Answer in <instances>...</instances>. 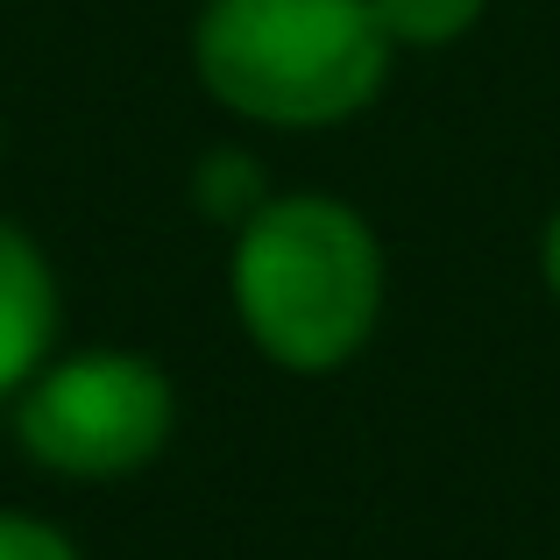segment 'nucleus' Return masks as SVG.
Segmentation results:
<instances>
[{"instance_id":"6","label":"nucleus","mask_w":560,"mask_h":560,"mask_svg":"<svg viewBox=\"0 0 560 560\" xmlns=\"http://www.w3.org/2000/svg\"><path fill=\"white\" fill-rule=\"evenodd\" d=\"M370 8L405 57V50H454L462 36H476L490 0H370Z\"/></svg>"},{"instance_id":"1","label":"nucleus","mask_w":560,"mask_h":560,"mask_svg":"<svg viewBox=\"0 0 560 560\" xmlns=\"http://www.w3.org/2000/svg\"><path fill=\"white\" fill-rule=\"evenodd\" d=\"M228 305L270 370H348L390 305V256L376 220L334 191H277L228 234Z\"/></svg>"},{"instance_id":"5","label":"nucleus","mask_w":560,"mask_h":560,"mask_svg":"<svg viewBox=\"0 0 560 560\" xmlns=\"http://www.w3.org/2000/svg\"><path fill=\"white\" fill-rule=\"evenodd\" d=\"M277 191L270 178H262V156H248V150H234V142H220V150H206L199 164H191V206H199L213 228H242L248 213H262Z\"/></svg>"},{"instance_id":"7","label":"nucleus","mask_w":560,"mask_h":560,"mask_svg":"<svg viewBox=\"0 0 560 560\" xmlns=\"http://www.w3.org/2000/svg\"><path fill=\"white\" fill-rule=\"evenodd\" d=\"M0 560H85V553H79V539H71L57 518L0 504Z\"/></svg>"},{"instance_id":"4","label":"nucleus","mask_w":560,"mask_h":560,"mask_svg":"<svg viewBox=\"0 0 560 560\" xmlns=\"http://www.w3.org/2000/svg\"><path fill=\"white\" fill-rule=\"evenodd\" d=\"M65 348V277L50 248L0 213V405Z\"/></svg>"},{"instance_id":"2","label":"nucleus","mask_w":560,"mask_h":560,"mask_svg":"<svg viewBox=\"0 0 560 560\" xmlns=\"http://www.w3.org/2000/svg\"><path fill=\"white\" fill-rule=\"evenodd\" d=\"M185 50L199 93L262 136H334L397 71L370 0H199Z\"/></svg>"},{"instance_id":"8","label":"nucleus","mask_w":560,"mask_h":560,"mask_svg":"<svg viewBox=\"0 0 560 560\" xmlns=\"http://www.w3.org/2000/svg\"><path fill=\"white\" fill-rule=\"evenodd\" d=\"M539 284H547V299L560 305V206L547 213V228H539Z\"/></svg>"},{"instance_id":"9","label":"nucleus","mask_w":560,"mask_h":560,"mask_svg":"<svg viewBox=\"0 0 560 560\" xmlns=\"http://www.w3.org/2000/svg\"><path fill=\"white\" fill-rule=\"evenodd\" d=\"M0 156H8V121H0Z\"/></svg>"},{"instance_id":"3","label":"nucleus","mask_w":560,"mask_h":560,"mask_svg":"<svg viewBox=\"0 0 560 560\" xmlns=\"http://www.w3.org/2000/svg\"><path fill=\"white\" fill-rule=\"evenodd\" d=\"M8 411L14 447L57 482H128L178 440V383L142 348H57Z\"/></svg>"}]
</instances>
